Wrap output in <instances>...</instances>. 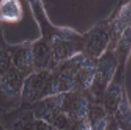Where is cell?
Segmentation results:
<instances>
[{
  "mask_svg": "<svg viewBox=\"0 0 131 130\" xmlns=\"http://www.w3.org/2000/svg\"><path fill=\"white\" fill-rule=\"evenodd\" d=\"M51 95H54L51 71L34 72L24 78L21 96L24 103L34 104Z\"/></svg>",
  "mask_w": 131,
  "mask_h": 130,
  "instance_id": "obj_3",
  "label": "cell"
},
{
  "mask_svg": "<svg viewBox=\"0 0 131 130\" xmlns=\"http://www.w3.org/2000/svg\"><path fill=\"white\" fill-rule=\"evenodd\" d=\"M105 130H121V129L118 127V125L116 124V122L113 118V116H112L111 119H110V123H108V125H107Z\"/></svg>",
  "mask_w": 131,
  "mask_h": 130,
  "instance_id": "obj_20",
  "label": "cell"
},
{
  "mask_svg": "<svg viewBox=\"0 0 131 130\" xmlns=\"http://www.w3.org/2000/svg\"><path fill=\"white\" fill-rule=\"evenodd\" d=\"M113 118L121 130H130L131 111H130V105H129L127 96H126V93L124 94L123 100L119 103L115 113L113 114Z\"/></svg>",
  "mask_w": 131,
  "mask_h": 130,
  "instance_id": "obj_14",
  "label": "cell"
},
{
  "mask_svg": "<svg viewBox=\"0 0 131 130\" xmlns=\"http://www.w3.org/2000/svg\"><path fill=\"white\" fill-rule=\"evenodd\" d=\"M121 73H123V68H120V71L119 68H117L113 79L107 86L101 99V104L111 116H113V114L115 113L125 94Z\"/></svg>",
  "mask_w": 131,
  "mask_h": 130,
  "instance_id": "obj_7",
  "label": "cell"
},
{
  "mask_svg": "<svg viewBox=\"0 0 131 130\" xmlns=\"http://www.w3.org/2000/svg\"><path fill=\"white\" fill-rule=\"evenodd\" d=\"M23 80L24 77L13 66L3 74L0 81V105H11L21 100Z\"/></svg>",
  "mask_w": 131,
  "mask_h": 130,
  "instance_id": "obj_5",
  "label": "cell"
},
{
  "mask_svg": "<svg viewBox=\"0 0 131 130\" xmlns=\"http://www.w3.org/2000/svg\"><path fill=\"white\" fill-rule=\"evenodd\" d=\"M49 41L52 52L53 68L60 63L82 52L83 36L77 34L72 29L60 28L58 34L51 37Z\"/></svg>",
  "mask_w": 131,
  "mask_h": 130,
  "instance_id": "obj_1",
  "label": "cell"
},
{
  "mask_svg": "<svg viewBox=\"0 0 131 130\" xmlns=\"http://www.w3.org/2000/svg\"><path fill=\"white\" fill-rule=\"evenodd\" d=\"M95 60L90 59L85 55V59L78 67L76 73V90L85 92L90 89L94 78Z\"/></svg>",
  "mask_w": 131,
  "mask_h": 130,
  "instance_id": "obj_10",
  "label": "cell"
},
{
  "mask_svg": "<svg viewBox=\"0 0 131 130\" xmlns=\"http://www.w3.org/2000/svg\"><path fill=\"white\" fill-rule=\"evenodd\" d=\"M112 116L99 102H90L87 114V120L90 130H105Z\"/></svg>",
  "mask_w": 131,
  "mask_h": 130,
  "instance_id": "obj_11",
  "label": "cell"
},
{
  "mask_svg": "<svg viewBox=\"0 0 131 130\" xmlns=\"http://www.w3.org/2000/svg\"><path fill=\"white\" fill-rule=\"evenodd\" d=\"M111 39V25L107 23L97 24L83 36L82 53L93 60L99 59L110 47Z\"/></svg>",
  "mask_w": 131,
  "mask_h": 130,
  "instance_id": "obj_4",
  "label": "cell"
},
{
  "mask_svg": "<svg viewBox=\"0 0 131 130\" xmlns=\"http://www.w3.org/2000/svg\"><path fill=\"white\" fill-rule=\"evenodd\" d=\"M12 67L11 55L9 53L8 49H4L0 46V74L3 75Z\"/></svg>",
  "mask_w": 131,
  "mask_h": 130,
  "instance_id": "obj_17",
  "label": "cell"
},
{
  "mask_svg": "<svg viewBox=\"0 0 131 130\" xmlns=\"http://www.w3.org/2000/svg\"><path fill=\"white\" fill-rule=\"evenodd\" d=\"M8 51L11 55L12 66L17 69L23 77L25 78L34 73L31 44L25 42L20 46L11 47L8 49Z\"/></svg>",
  "mask_w": 131,
  "mask_h": 130,
  "instance_id": "obj_8",
  "label": "cell"
},
{
  "mask_svg": "<svg viewBox=\"0 0 131 130\" xmlns=\"http://www.w3.org/2000/svg\"><path fill=\"white\" fill-rule=\"evenodd\" d=\"M90 102L85 92L74 90L64 93L61 111L72 119L86 118Z\"/></svg>",
  "mask_w": 131,
  "mask_h": 130,
  "instance_id": "obj_6",
  "label": "cell"
},
{
  "mask_svg": "<svg viewBox=\"0 0 131 130\" xmlns=\"http://www.w3.org/2000/svg\"><path fill=\"white\" fill-rule=\"evenodd\" d=\"M35 130H58L52 125L41 119H35Z\"/></svg>",
  "mask_w": 131,
  "mask_h": 130,
  "instance_id": "obj_19",
  "label": "cell"
},
{
  "mask_svg": "<svg viewBox=\"0 0 131 130\" xmlns=\"http://www.w3.org/2000/svg\"><path fill=\"white\" fill-rule=\"evenodd\" d=\"M66 130H90V126H89L87 117L80 119L69 118V123Z\"/></svg>",
  "mask_w": 131,
  "mask_h": 130,
  "instance_id": "obj_18",
  "label": "cell"
},
{
  "mask_svg": "<svg viewBox=\"0 0 131 130\" xmlns=\"http://www.w3.org/2000/svg\"><path fill=\"white\" fill-rule=\"evenodd\" d=\"M118 61L114 54V48L110 45L107 50L99 59L95 60V71L93 82L90 87V92L94 98V102L101 103L102 95L110 82L113 79L118 68Z\"/></svg>",
  "mask_w": 131,
  "mask_h": 130,
  "instance_id": "obj_2",
  "label": "cell"
},
{
  "mask_svg": "<svg viewBox=\"0 0 131 130\" xmlns=\"http://www.w3.org/2000/svg\"><path fill=\"white\" fill-rule=\"evenodd\" d=\"M130 51V27L126 28L117 40L114 47V54L118 61V64L125 62Z\"/></svg>",
  "mask_w": 131,
  "mask_h": 130,
  "instance_id": "obj_15",
  "label": "cell"
},
{
  "mask_svg": "<svg viewBox=\"0 0 131 130\" xmlns=\"http://www.w3.org/2000/svg\"><path fill=\"white\" fill-rule=\"evenodd\" d=\"M8 130H35V117L32 112L30 111L20 115Z\"/></svg>",
  "mask_w": 131,
  "mask_h": 130,
  "instance_id": "obj_16",
  "label": "cell"
},
{
  "mask_svg": "<svg viewBox=\"0 0 131 130\" xmlns=\"http://www.w3.org/2000/svg\"><path fill=\"white\" fill-rule=\"evenodd\" d=\"M130 27V3H126L121 7L119 12L117 13L113 23L111 24V32H112V41L118 40L120 35L124 32L126 28Z\"/></svg>",
  "mask_w": 131,
  "mask_h": 130,
  "instance_id": "obj_13",
  "label": "cell"
},
{
  "mask_svg": "<svg viewBox=\"0 0 131 130\" xmlns=\"http://www.w3.org/2000/svg\"><path fill=\"white\" fill-rule=\"evenodd\" d=\"M1 77H2V75H1V74H0V81H1Z\"/></svg>",
  "mask_w": 131,
  "mask_h": 130,
  "instance_id": "obj_21",
  "label": "cell"
},
{
  "mask_svg": "<svg viewBox=\"0 0 131 130\" xmlns=\"http://www.w3.org/2000/svg\"><path fill=\"white\" fill-rule=\"evenodd\" d=\"M23 17V8L21 2L15 0L0 1V22L17 23Z\"/></svg>",
  "mask_w": 131,
  "mask_h": 130,
  "instance_id": "obj_12",
  "label": "cell"
},
{
  "mask_svg": "<svg viewBox=\"0 0 131 130\" xmlns=\"http://www.w3.org/2000/svg\"><path fill=\"white\" fill-rule=\"evenodd\" d=\"M32 52V64H34V72L41 71H52V52H51L50 41L46 38L31 44Z\"/></svg>",
  "mask_w": 131,
  "mask_h": 130,
  "instance_id": "obj_9",
  "label": "cell"
}]
</instances>
